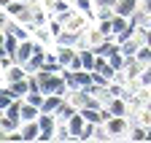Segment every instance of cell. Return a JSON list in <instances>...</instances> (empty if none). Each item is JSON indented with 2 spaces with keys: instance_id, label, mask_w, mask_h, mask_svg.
Returning a JSON list of instances; mask_svg holds the SVG:
<instances>
[{
  "instance_id": "3957f363",
  "label": "cell",
  "mask_w": 151,
  "mask_h": 143,
  "mask_svg": "<svg viewBox=\"0 0 151 143\" xmlns=\"http://www.w3.org/2000/svg\"><path fill=\"white\" fill-rule=\"evenodd\" d=\"M143 68H146V65L138 62L135 57H127V62H124V68H122V81H124V84H138Z\"/></svg>"
},
{
  "instance_id": "484cf974",
  "label": "cell",
  "mask_w": 151,
  "mask_h": 143,
  "mask_svg": "<svg viewBox=\"0 0 151 143\" xmlns=\"http://www.w3.org/2000/svg\"><path fill=\"white\" fill-rule=\"evenodd\" d=\"M8 22H11V16L0 8V30H8Z\"/></svg>"
},
{
  "instance_id": "ba28073f",
  "label": "cell",
  "mask_w": 151,
  "mask_h": 143,
  "mask_svg": "<svg viewBox=\"0 0 151 143\" xmlns=\"http://www.w3.org/2000/svg\"><path fill=\"white\" fill-rule=\"evenodd\" d=\"M43 62H46V46H41V43H38V49H35L32 60H30L24 68H27V73H38V70L43 68Z\"/></svg>"
},
{
  "instance_id": "e0dca14e",
  "label": "cell",
  "mask_w": 151,
  "mask_h": 143,
  "mask_svg": "<svg viewBox=\"0 0 151 143\" xmlns=\"http://www.w3.org/2000/svg\"><path fill=\"white\" fill-rule=\"evenodd\" d=\"M65 97L62 95H46V100H43V105H41V111H46V114H54L57 108H60V103H62Z\"/></svg>"
},
{
  "instance_id": "603a6c76",
  "label": "cell",
  "mask_w": 151,
  "mask_h": 143,
  "mask_svg": "<svg viewBox=\"0 0 151 143\" xmlns=\"http://www.w3.org/2000/svg\"><path fill=\"white\" fill-rule=\"evenodd\" d=\"M94 130H97V124H92V121H86V127H84V132L78 135V140H94Z\"/></svg>"
},
{
  "instance_id": "83f0119b",
  "label": "cell",
  "mask_w": 151,
  "mask_h": 143,
  "mask_svg": "<svg viewBox=\"0 0 151 143\" xmlns=\"http://www.w3.org/2000/svg\"><path fill=\"white\" fill-rule=\"evenodd\" d=\"M6 38H8V32L0 30V51H6Z\"/></svg>"
},
{
  "instance_id": "30bf717a",
  "label": "cell",
  "mask_w": 151,
  "mask_h": 143,
  "mask_svg": "<svg viewBox=\"0 0 151 143\" xmlns=\"http://www.w3.org/2000/svg\"><path fill=\"white\" fill-rule=\"evenodd\" d=\"M76 54H78V49H76V46H57V60H60L62 68H68Z\"/></svg>"
},
{
  "instance_id": "ffe728a7",
  "label": "cell",
  "mask_w": 151,
  "mask_h": 143,
  "mask_svg": "<svg viewBox=\"0 0 151 143\" xmlns=\"http://www.w3.org/2000/svg\"><path fill=\"white\" fill-rule=\"evenodd\" d=\"M14 100H16V97H14V92H11V89L3 84V86H0V108L6 111V108H8V105H11Z\"/></svg>"
},
{
  "instance_id": "52a82bcc",
  "label": "cell",
  "mask_w": 151,
  "mask_h": 143,
  "mask_svg": "<svg viewBox=\"0 0 151 143\" xmlns=\"http://www.w3.org/2000/svg\"><path fill=\"white\" fill-rule=\"evenodd\" d=\"M27 76H30V73H27V68H24V65H19V62H14L11 68L3 70V84H14V81L27 78Z\"/></svg>"
},
{
  "instance_id": "4fadbf2b",
  "label": "cell",
  "mask_w": 151,
  "mask_h": 143,
  "mask_svg": "<svg viewBox=\"0 0 151 143\" xmlns=\"http://www.w3.org/2000/svg\"><path fill=\"white\" fill-rule=\"evenodd\" d=\"M22 135H24V143L27 140H38V135H41V124L38 121H22Z\"/></svg>"
},
{
  "instance_id": "d6986e66",
  "label": "cell",
  "mask_w": 151,
  "mask_h": 143,
  "mask_svg": "<svg viewBox=\"0 0 151 143\" xmlns=\"http://www.w3.org/2000/svg\"><path fill=\"white\" fill-rule=\"evenodd\" d=\"M140 46H143V43H140L138 38H129V41L122 43V54H124V57H135V51H138Z\"/></svg>"
},
{
  "instance_id": "4316f807",
  "label": "cell",
  "mask_w": 151,
  "mask_h": 143,
  "mask_svg": "<svg viewBox=\"0 0 151 143\" xmlns=\"http://www.w3.org/2000/svg\"><path fill=\"white\" fill-rule=\"evenodd\" d=\"M140 11L143 14H151V0H140Z\"/></svg>"
},
{
  "instance_id": "277c9868",
  "label": "cell",
  "mask_w": 151,
  "mask_h": 143,
  "mask_svg": "<svg viewBox=\"0 0 151 143\" xmlns=\"http://www.w3.org/2000/svg\"><path fill=\"white\" fill-rule=\"evenodd\" d=\"M35 49H38V41H35V38L22 41V43H19V49H16V54H14V60H16L19 65H27V62L32 60V54H35Z\"/></svg>"
},
{
  "instance_id": "5b68a950",
  "label": "cell",
  "mask_w": 151,
  "mask_h": 143,
  "mask_svg": "<svg viewBox=\"0 0 151 143\" xmlns=\"http://www.w3.org/2000/svg\"><path fill=\"white\" fill-rule=\"evenodd\" d=\"M113 11L132 19V16L140 11V0H116V3H113Z\"/></svg>"
},
{
  "instance_id": "9a60e30c",
  "label": "cell",
  "mask_w": 151,
  "mask_h": 143,
  "mask_svg": "<svg viewBox=\"0 0 151 143\" xmlns=\"http://www.w3.org/2000/svg\"><path fill=\"white\" fill-rule=\"evenodd\" d=\"M38 116H41V105L22 100V121H38Z\"/></svg>"
},
{
  "instance_id": "ac0fdd59",
  "label": "cell",
  "mask_w": 151,
  "mask_h": 143,
  "mask_svg": "<svg viewBox=\"0 0 151 143\" xmlns=\"http://www.w3.org/2000/svg\"><path fill=\"white\" fill-rule=\"evenodd\" d=\"M54 140H76L73 138V132H70V127H68V121H60L57 124V130H54Z\"/></svg>"
},
{
  "instance_id": "d4e9b609",
  "label": "cell",
  "mask_w": 151,
  "mask_h": 143,
  "mask_svg": "<svg viewBox=\"0 0 151 143\" xmlns=\"http://www.w3.org/2000/svg\"><path fill=\"white\" fill-rule=\"evenodd\" d=\"M68 68H70V70H84V62H81V54H76V57H73V62H70Z\"/></svg>"
},
{
  "instance_id": "cb8c5ba5",
  "label": "cell",
  "mask_w": 151,
  "mask_h": 143,
  "mask_svg": "<svg viewBox=\"0 0 151 143\" xmlns=\"http://www.w3.org/2000/svg\"><path fill=\"white\" fill-rule=\"evenodd\" d=\"M138 84H140V86H151V68H148V65L143 68V73H140V78H138Z\"/></svg>"
},
{
  "instance_id": "44dd1931",
  "label": "cell",
  "mask_w": 151,
  "mask_h": 143,
  "mask_svg": "<svg viewBox=\"0 0 151 143\" xmlns=\"http://www.w3.org/2000/svg\"><path fill=\"white\" fill-rule=\"evenodd\" d=\"M135 60H138V62H143V65H151V46H146V43H143V46L135 51Z\"/></svg>"
},
{
  "instance_id": "9c48e42d",
  "label": "cell",
  "mask_w": 151,
  "mask_h": 143,
  "mask_svg": "<svg viewBox=\"0 0 151 143\" xmlns=\"http://www.w3.org/2000/svg\"><path fill=\"white\" fill-rule=\"evenodd\" d=\"M68 127H70V132H73V138L78 140V135L84 132V127H86V119H84V114L78 111V114H73L70 119H68Z\"/></svg>"
},
{
  "instance_id": "8992f818",
  "label": "cell",
  "mask_w": 151,
  "mask_h": 143,
  "mask_svg": "<svg viewBox=\"0 0 151 143\" xmlns=\"http://www.w3.org/2000/svg\"><path fill=\"white\" fill-rule=\"evenodd\" d=\"M108 111H111V116H129L132 114V105H129L127 97H113L108 103Z\"/></svg>"
},
{
  "instance_id": "f1b7e54d",
  "label": "cell",
  "mask_w": 151,
  "mask_h": 143,
  "mask_svg": "<svg viewBox=\"0 0 151 143\" xmlns=\"http://www.w3.org/2000/svg\"><path fill=\"white\" fill-rule=\"evenodd\" d=\"M146 46H151V24L146 27Z\"/></svg>"
},
{
  "instance_id": "7a4b0ae2",
  "label": "cell",
  "mask_w": 151,
  "mask_h": 143,
  "mask_svg": "<svg viewBox=\"0 0 151 143\" xmlns=\"http://www.w3.org/2000/svg\"><path fill=\"white\" fill-rule=\"evenodd\" d=\"M38 124H41L38 143H49V140H54V130H57V124H60L57 114H46V111H41V116H38Z\"/></svg>"
},
{
  "instance_id": "7402d4cb",
  "label": "cell",
  "mask_w": 151,
  "mask_h": 143,
  "mask_svg": "<svg viewBox=\"0 0 151 143\" xmlns=\"http://www.w3.org/2000/svg\"><path fill=\"white\" fill-rule=\"evenodd\" d=\"M76 81H78V86H89L92 84V70H73Z\"/></svg>"
},
{
  "instance_id": "8fae6325",
  "label": "cell",
  "mask_w": 151,
  "mask_h": 143,
  "mask_svg": "<svg viewBox=\"0 0 151 143\" xmlns=\"http://www.w3.org/2000/svg\"><path fill=\"white\" fill-rule=\"evenodd\" d=\"M32 38L41 43V46H46V49H49V46H54V35H51L49 24H46V27H35V30H32Z\"/></svg>"
},
{
  "instance_id": "2e32d148",
  "label": "cell",
  "mask_w": 151,
  "mask_h": 143,
  "mask_svg": "<svg viewBox=\"0 0 151 143\" xmlns=\"http://www.w3.org/2000/svg\"><path fill=\"white\" fill-rule=\"evenodd\" d=\"M11 92H14V97H27V92H30V78H19V81H14V84H6Z\"/></svg>"
},
{
  "instance_id": "5bb4252c",
  "label": "cell",
  "mask_w": 151,
  "mask_h": 143,
  "mask_svg": "<svg viewBox=\"0 0 151 143\" xmlns=\"http://www.w3.org/2000/svg\"><path fill=\"white\" fill-rule=\"evenodd\" d=\"M54 114H57V119H60V121H68V119H70L73 114H78V108H76V105H73V103H70V100L65 97V100L60 103V108H57Z\"/></svg>"
},
{
  "instance_id": "4dcf8cb0",
  "label": "cell",
  "mask_w": 151,
  "mask_h": 143,
  "mask_svg": "<svg viewBox=\"0 0 151 143\" xmlns=\"http://www.w3.org/2000/svg\"><path fill=\"white\" fill-rule=\"evenodd\" d=\"M148 68H151V65H148Z\"/></svg>"
},
{
  "instance_id": "f546056e",
  "label": "cell",
  "mask_w": 151,
  "mask_h": 143,
  "mask_svg": "<svg viewBox=\"0 0 151 143\" xmlns=\"http://www.w3.org/2000/svg\"><path fill=\"white\" fill-rule=\"evenodd\" d=\"M146 22H148V24H151V14H146Z\"/></svg>"
},
{
  "instance_id": "7c38bea8",
  "label": "cell",
  "mask_w": 151,
  "mask_h": 143,
  "mask_svg": "<svg viewBox=\"0 0 151 143\" xmlns=\"http://www.w3.org/2000/svg\"><path fill=\"white\" fill-rule=\"evenodd\" d=\"M84 38H86V43L94 49V46H100V43L105 41V35H103V30H100L97 24H89V30L84 32Z\"/></svg>"
},
{
  "instance_id": "6da1fadb",
  "label": "cell",
  "mask_w": 151,
  "mask_h": 143,
  "mask_svg": "<svg viewBox=\"0 0 151 143\" xmlns=\"http://www.w3.org/2000/svg\"><path fill=\"white\" fill-rule=\"evenodd\" d=\"M105 130H108L111 140H129L132 121H129V116H108V121H105Z\"/></svg>"
}]
</instances>
